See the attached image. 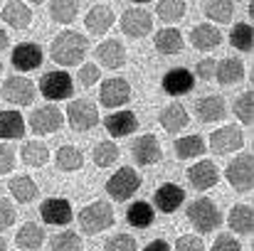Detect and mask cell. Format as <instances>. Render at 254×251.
<instances>
[{
    "label": "cell",
    "instance_id": "1",
    "mask_svg": "<svg viewBox=\"0 0 254 251\" xmlns=\"http://www.w3.org/2000/svg\"><path fill=\"white\" fill-rule=\"evenodd\" d=\"M86 50H89V42L84 35H79L74 30H64L52 42V59L60 67H74L84 59Z\"/></svg>",
    "mask_w": 254,
    "mask_h": 251
},
{
    "label": "cell",
    "instance_id": "2",
    "mask_svg": "<svg viewBox=\"0 0 254 251\" xmlns=\"http://www.w3.org/2000/svg\"><path fill=\"white\" fill-rule=\"evenodd\" d=\"M188 219L200 234H210V232H215L222 224V214H220L217 204L212 200H207V197H197L195 202H190Z\"/></svg>",
    "mask_w": 254,
    "mask_h": 251
},
{
    "label": "cell",
    "instance_id": "3",
    "mask_svg": "<svg viewBox=\"0 0 254 251\" xmlns=\"http://www.w3.org/2000/svg\"><path fill=\"white\" fill-rule=\"evenodd\" d=\"M77 219H79L82 234L94 237V234L106 232V229L114 224V209H111V204H106V202H91V204H86L84 209L79 212Z\"/></svg>",
    "mask_w": 254,
    "mask_h": 251
},
{
    "label": "cell",
    "instance_id": "4",
    "mask_svg": "<svg viewBox=\"0 0 254 251\" xmlns=\"http://www.w3.org/2000/svg\"><path fill=\"white\" fill-rule=\"evenodd\" d=\"M141 187V175L133 167H121L116 170L109 180H106V192L111 195V200L116 202H126L131 200V195Z\"/></svg>",
    "mask_w": 254,
    "mask_h": 251
},
{
    "label": "cell",
    "instance_id": "5",
    "mask_svg": "<svg viewBox=\"0 0 254 251\" xmlns=\"http://www.w3.org/2000/svg\"><path fill=\"white\" fill-rule=\"evenodd\" d=\"M40 94L47 99V101H64L72 96L74 86H72V77L62 69H55V72H47L42 74L40 79Z\"/></svg>",
    "mask_w": 254,
    "mask_h": 251
},
{
    "label": "cell",
    "instance_id": "6",
    "mask_svg": "<svg viewBox=\"0 0 254 251\" xmlns=\"http://www.w3.org/2000/svg\"><path fill=\"white\" fill-rule=\"evenodd\" d=\"M27 123H30L35 136H52V133H57L62 128L64 116H62V111L57 106H40V108H35L30 113Z\"/></svg>",
    "mask_w": 254,
    "mask_h": 251
},
{
    "label": "cell",
    "instance_id": "7",
    "mask_svg": "<svg viewBox=\"0 0 254 251\" xmlns=\"http://www.w3.org/2000/svg\"><path fill=\"white\" fill-rule=\"evenodd\" d=\"M252 163H254L252 153H240V155L227 165V172H225V175H227V182H230L237 192L252 190V182H254Z\"/></svg>",
    "mask_w": 254,
    "mask_h": 251
},
{
    "label": "cell",
    "instance_id": "8",
    "mask_svg": "<svg viewBox=\"0 0 254 251\" xmlns=\"http://www.w3.org/2000/svg\"><path fill=\"white\" fill-rule=\"evenodd\" d=\"M67 118L74 131H91L99 123V108L89 99H74L67 108Z\"/></svg>",
    "mask_w": 254,
    "mask_h": 251
},
{
    "label": "cell",
    "instance_id": "9",
    "mask_svg": "<svg viewBox=\"0 0 254 251\" xmlns=\"http://www.w3.org/2000/svg\"><path fill=\"white\" fill-rule=\"evenodd\" d=\"M37 96V89L35 84L25 77H10L2 84V99L7 103H15V106H30Z\"/></svg>",
    "mask_w": 254,
    "mask_h": 251
},
{
    "label": "cell",
    "instance_id": "10",
    "mask_svg": "<svg viewBox=\"0 0 254 251\" xmlns=\"http://www.w3.org/2000/svg\"><path fill=\"white\" fill-rule=\"evenodd\" d=\"M245 146V136L237 126H225V128H217L212 136H210V151L215 155H230L235 151H240Z\"/></svg>",
    "mask_w": 254,
    "mask_h": 251
},
{
    "label": "cell",
    "instance_id": "11",
    "mask_svg": "<svg viewBox=\"0 0 254 251\" xmlns=\"http://www.w3.org/2000/svg\"><path fill=\"white\" fill-rule=\"evenodd\" d=\"M151 27H153V17L143 7H131V10H126L121 15V32L133 37V40L146 37L151 32Z\"/></svg>",
    "mask_w": 254,
    "mask_h": 251
},
{
    "label": "cell",
    "instance_id": "12",
    "mask_svg": "<svg viewBox=\"0 0 254 251\" xmlns=\"http://www.w3.org/2000/svg\"><path fill=\"white\" fill-rule=\"evenodd\" d=\"M40 217L45 224L52 227H64L72 222V204L64 197H50L40 204Z\"/></svg>",
    "mask_w": 254,
    "mask_h": 251
},
{
    "label": "cell",
    "instance_id": "13",
    "mask_svg": "<svg viewBox=\"0 0 254 251\" xmlns=\"http://www.w3.org/2000/svg\"><path fill=\"white\" fill-rule=\"evenodd\" d=\"M42 59H45V54L37 42H20L12 50V67L17 72H32L42 64Z\"/></svg>",
    "mask_w": 254,
    "mask_h": 251
},
{
    "label": "cell",
    "instance_id": "14",
    "mask_svg": "<svg viewBox=\"0 0 254 251\" xmlns=\"http://www.w3.org/2000/svg\"><path fill=\"white\" fill-rule=\"evenodd\" d=\"M131 99V86L126 79L121 77H114V79H106L101 84V91H99V101L109 108H116V106H124L126 101Z\"/></svg>",
    "mask_w": 254,
    "mask_h": 251
},
{
    "label": "cell",
    "instance_id": "15",
    "mask_svg": "<svg viewBox=\"0 0 254 251\" xmlns=\"http://www.w3.org/2000/svg\"><path fill=\"white\" fill-rule=\"evenodd\" d=\"M188 180H190V185H192L197 192H205V190H210V187L217 185L220 170H217V165H215L212 160H200L197 165L188 167Z\"/></svg>",
    "mask_w": 254,
    "mask_h": 251
},
{
    "label": "cell",
    "instance_id": "16",
    "mask_svg": "<svg viewBox=\"0 0 254 251\" xmlns=\"http://www.w3.org/2000/svg\"><path fill=\"white\" fill-rule=\"evenodd\" d=\"M104 128L109 131V136L124 138V136H131L138 128V118H136L133 111H114L104 118Z\"/></svg>",
    "mask_w": 254,
    "mask_h": 251
},
{
    "label": "cell",
    "instance_id": "17",
    "mask_svg": "<svg viewBox=\"0 0 254 251\" xmlns=\"http://www.w3.org/2000/svg\"><path fill=\"white\" fill-rule=\"evenodd\" d=\"M161 155H163L161 153V143H158V138L153 133H146V136L136 138V143H133V160L138 165H156L161 160Z\"/></svg>",
    "mask_w": 254,
    "mask_h": 251
},
{
    "label": "cell",
    "instance_id": "18",
    "mask_svg": "<svg viewBox=\"0 0 254 251\" xmlns=\"http://www.w3.org/2000/svg\"><path fill=\"white\" fill-rule=\"evenodd\" d=\"M183 202H185V190L178 187V185H173V182L161 185V187L156 190V195H153V204H156L163 214H173Z\"/></svg>",
    "mask_w": 254,
    "mask_h": 251
},
{
    "label": "cell",
    "instance_id": "19",
    "mask_svg": "<svg viewBox=\"0 0 254 251\" xmlns=\"http://www.w3.org/2000/svg\"><path fill=\"white\" fill-rule=\"evenodd\" d=\"M195 113H197V118L200 121H205V123H217V121H222L225 116H227V106H225V99L222 96H202V99H197V103H195Z\"/></svg>",
    "mask_w": 254,
    "mask_h": 251
},
{
    "label": "cell",
    "instance_id": "20",
    "mask_svg": "<svg viewBox=\"0 0 254 251\" xmlns=\"http://www.w3.org/2000/svg\"><path fill=\"white\" fill-rule=\"evenodd\" d=\"M114 10L106 7V5H94L84 17V27L94 35V37H101L109 32V27L114 25Z\"/></svg>",
    "mask_w": 254,
    "mask_h": 251
},
{
    "label": "cell",
    "instance_id": "21",
    "mask_svg": "<svg viewBox=\"0 0 254 251\" xmlns=\"http://www.w3.org/2000/svg\"><path fill=\"white\" fill-rule=\"evenodd\" d=\"M192 89H195V77L190 74V69L178 67L163 77V91L170 96H183V94H190Z\"/></svg>",
    "mask_w": 254,
    "mask_h": 251
},
{
    "label": "cell",
    "instance_id": "22",
    "mask_svg": "<svg viewBox=\"0 0 254 251\" xmlns=\"http://www.w3.org/2000/svg\"><path fill=\"white\" fill-rule=\"evenodd\" d=\"M96 59L109 69H121L126 64V50L119 40H104L96 47Z\"/></svg>",
    "mask_w": 254,
    "mask_h": 251
},
{
    "label": "cell",
    "instance_id": "23",
    "mask_svg": "<svg viewBox=\"0 0 254 251\" xmlns=\"http://www.w3.org/2000/svg\"><path fill=\"white\" fill-rule=\"evenodd\" d=\"M2 20L15 30H25L32 22V7H27V2L22 0H10L2 7Z\"/></svg>",
    "mask_w": 254,
    "mask_h": 251
},
{
    "label": "cell",
    "instance_id": "24",
    "mask_svg": "<svg viewBox=\"0 0 254 251\" xmlns=\"http://www.w3.org/2000/svg\"><path fill=\"white\" fill-rule=\"evenodd\" d=\"M25 118L20 111H0V141H15L25 136Z\"/></svg>",
    "mask_w": 254,
    "mask_h": 251
},
{
    "label": "cell",
    "instance_id": "25",
    "mask_svg": "<svg viewBox=\"0 0 254 251\" xmlns=\"http://www.w3.org/2000/svg\"><path fill=\"white\" fill-rule=\"evenodd\" d=\"M190 42H192L195 50L210 52V50L220 47L222 35H220V30L212 27V25H197V27H192V32H190Z\"/></svg>",
    "mask_w": 254,
    "mask_h": 251
},
{
    "label": "cell",
    "instance_id": "26",
    "mask_svg": "<svg viewBox=\"0 0 254 251\" xmlns=\"http://www.w3.org/2000/svg\"><path fill=\"white\" fill-rule=\"evenodd\" d=\"M7 190H10V195H12L17 202H22V204L37 200V195H40V187H37V182H35L30 175H15V177L7 182Z\"/></svg>",
    "mask_w": 254,
    "mask_h": 251
},
{
    "label": "cell",
    "instance_id": "27",
    "mask_svg": "<svg viewBox=\"0 0 254 251\" xmlns=\"http://www.w3.org/2000/svg\"><path fill=\"white\" fill-rule=\"evenodd\" d=\"M215 77H217V82L222 84V86H230V84L242 82V77H245V64H242V59H237V57H227V59L217 62V67H215Z\"/></svg>",
    "mask_w": 254,
    "mask_h": 251
},
{
    "label": "cell",
    "instance_id": "28",
    "mask_svg": "<svg viewBox=\"0 0 254 251\" xmlns=\"http://www.w3.org/2000/svg\"><path fill=\"white\" fill-rule=\"evenodd\" d=\"M42 242H45V232L40 224H32V222L22 224L15 234V244L25 251H37L42 247Z\"/></svg>",
    "mask_w": 254,
    "mask_h": 251
},
{
    "label": "cell",
    "instance_id": "29",
    "mask_svg": "<svg viewBox=\"0 0 254 251\" xmlns=\"http://www.w3.org/2000/svg\"><path fill=\"white\" fill-rule=\"evenodd\" d=\"M230 229L235 234H252L254 229V214H252V204H235L230 209Z\"/></svg>",
    "mask_w": 254,
    "mask_h": 251
},
{
    "label": "cell",
    "instance_id": "30",
    "mask_svg": "<svg viewBox=\"0 0 254 251\" xmlns=\"http://www.w3.org/2000/svg\"><path fill=\"white\" fill-rule=\"evenodd\" d=\"M158 121H161V126L168 133H178V131H183L188 126V111L183 108V103H170V106H166L161 111Z\"/></svg>",
    "mask_w": 254,
    "mask_h": 251
},
{
    "label": "cell",
    "instance_id": "31",
    "mask_svg": "<svg viewBox=\"0 0 254 251\" xmlns=\"http://www.w3.org/2000/svg\"><path fill=\"white\" fill-rule=\"evenodd\" d=\"M126 219H128V224H131V227H136V229H146V227H151V224H153L156 212H153V207H151L146 200H138V202H133V204L128 207Z\"/></svg>",
    "mask_w": 254,
    "mask_h": 251
},
{
    "label": "cell",
    "instance_id": "32",
    "mask_svg": "<svg viewBox=\"0 0 254 251\" xmlns=\"http://www.w3.org/2000/svg\"><path fill=\"white\" fill-rule=\"evenodd\" d=\"M55 163H57V167L62 172H77V170H82V165H84V155L74 146H62L55 153Z\"/></svg>",
    "mask_w": 254,
    "mask_h": 251
},
{
    "label": "cell",
    "instance_id": "33",
    "mask_svg": "<svg viewBox=\"0 0 254 251\" xmlns=\"http://www.w3.org/2000/svg\"><path fill=\"white\" fill-rule=\"evenodd\" d=\"M20 155H22V163L25 165L42 167V165H47V160H50V148L45 143H40V141H27L22 146Z\"/></svg>",
    "mask_w": 254,
    "mask_h": 251
},
{
    "label": "cell",
    "instance_id": "34",
    "mask_svg": "<svg viewBox=\"0 0 254 251\" xmlns=\"http://www.w3.org/2000/svg\"><path fill=\"white\" fill-rule=\"evenodd\" d=\"M156 50L161 54H180L183 52V35L175 27H166L156 32Z\"/></svg>",
    "mask_w": 254,
    "mask_h": 251
},
{
    "label": "cell",
    "instance_id": "35",
    "mask_svg": "<svg viewBox=\"0 0 254 251\" xmlns=\"http://www.w3.org/2000/svg\"><path fill=\"white\" fill-rule=\"evenodd\" d=\"M77 12H79V0H52L50 2V17L60 25L74 22Z\"/></svg>",
    "mask_w": 254,
    "mask_h": 251
},
{
    "label": "cell",
    "instance_id": "36",
    "mask_svg": "<svg viewBox=\"0 0 254 251\" xmlns=\"http://www.w3.org/2000/svg\"><path fill=\"white\" fill-rule=\"evenodd\" d=\"M205 141L200 136H185V138H178L175 141V155L180 160H190V158H197L205 153Z\"/></svg>",
    "mask_w": 254,
    "mask_h": 251
},
{
    "label": "cell",
    "instance_id": "37",
    "mask_svg": "<svg viewBox=\"0 0 254 251\" xmlns=\"http://www.w3.org/2000/svg\"><path fill=\"white\" fill-rule=\"evenodd\" d=\"M202 12L212 20V22H230L232 15H235V5L232 0H205L202 5Z\"/></svg>",
    "mask_w": 254,
    "mask_h": 251
},
{
    "label": "cell",
    "instance_id": "38",
    "mask_svg": "<svg viewBox=\"0 0 254 251\" xmlns=\"http://www.w3.org/2000/svg\"><path fill=\"white\" fill-rule=\"evenodd\" d=\"M119 155H121V151H119V146L114 141H101L91 151V158H94L96 167H111L119 160Z\"/></svg>",
    "mask_w": 254,
    "mask_h": 251
},
{
    "label": "cell",
    "instance_id": "39",
    "mask_svg": "<svg viewBox=\"0 0 254 251\" xmlns=\"http://www.w3.org/2000/svg\"><path fill=\"white\" fill-rule=\"evenodd\" d=\"M156 12H158V17L163 20V22H178V20H183V15H185V0H158V5H156Z\"/></svg>",
    "mask_w": 254,
    "mask_h": 251
},
{
    "label": "cell",
    "instance_id": "40",
    "mask_svg": "<svg viewBox=\"0 0 254 251\" xmlns=\"http://www.w3.org/2000/svg\"><path fill=\"white\" fill-rule=\"evenodd\" d=\"M230 42L232 47H237L240 52H252V45H254V37H252V25L247 22H237L230 32Z\"/></svg>",
    "mask_w": 254,
    "mask_h": 251
},
{
    "label": "cell",
    "instance_id": "41",
    "mask_svg": "<svg viewBox=\"0 0 254 251\" xmlns=\"http://www.w3.org/2000/svg\"><path fill=\"white\" fill-rule=\"evenodd\" d=\"M252 106H254V94L252 91H245L242 96H237V101H235V116L245 123V126H252V121H254V111H252Z\"/></svg>",
    "mask_w": 254,
    "mask_h": 251
},
{
    "label": "cell",
    "instance_id": "42",
    "mask_svg": "<svg viewBox=\"0 0 254 251\" xmlns=\"http://www.w3.org/2000/svg\"><path fill=\"white\" fill-rule=\"evenodd\" d=\"M82 249V237L77 232H60L52 237V251H79Z\"/></svg>",
    "mask_w": 254,
    "mask_h": 251
},
{
    "label": "cell",
    "instance_id": "43",
    "mask_svg": "<svg viewBox=\"0 0 254 251\" xmlns=\"http://www.w3.org/2000/svg\"><path fill=\"white\" fill-rule=\"evenodd\" d=\"M104 249L106 251H138V244L128 234H114L111 239L104 242Z\"/></svg>",
    "mask_w": 254,
    "mask_h": 251
},
{
    "label": "cell",
    "instance_id": "44",
    "mask_svg": "<svg viewBox=\"0 0 254 251\" xmlns=\"http://www.w3.org/2000/svg\"><path fill=\"white\" fill-rule=\"evenodd\" d=\"M175 251H205V242L195 234H183L175 242Z\"/></svg>",
    "mask_w": 254,
    "mask_h": 251
},
{
    "label": "cell",
    "instance_id": "45",
    "mask_svg": "<svg viewBox=\"0 0 254 251\" xmlns=\"http://www.w3.org/2000/svg\"><path fill=\"white\" fill-rule=\"evenodd\" d=\"M99 77H101V67H96V64H84L79 69V74H77V79H79L82 86H94L99 82Z\"/></svg>",
    "mask_w": 254,
    "mask_h": 251
},
{
    "label": "cell",
    "instance_id": "46",
    "mask_svg": "<svg viewBox=\"0 0 254 251\" xmlns=\"http://www.w3.org/2000/svg\"><path fill=\"white\" fill-rule=\"evenodd\" d=\"M15 207H12V202H7V200H0V232H5L7 227H12L15 224Z\"/></svg>",
    "mask_w": 254,
    "mask_h": 251
},
{
    "label": "cell",
    "instance_id": "47",
    "mask_svg": "<svg viewBox=\"0 0 254 251\" xmlns=\"http://www.w3.org/2000/svg\"><path fill=\"white\" fill-rule=\"evenodd\" d=\"M210 251H242V247H240V242H237L235 237H230V234H220V237L215 239V244H212V249Z\"/></svg>",
    "mask_w": 254,
    "mask_h": 251
},
{
    "label": "cell",
    "instance_id": "48",
    "mask_svg": "<svg viewBox=\"0 0 254 251\" xmlns=\"http://www.w3.org/2000/svg\"><path fill=\"white\" fill-rule=\"evenodd\" d=\"M15 165V153L10 146H0V175H7Z\"/></svg>",
    "mask_w": 254,
    "mask_h": 251
},
{
    "label": "cell",
    "instance_id": "49",
    "mask_svg": "<svg viewBox=\"0 0 254 251\" xmlns=\"http://www.w3.org/2000/svg\"><path fill=\"white\" fill-rule=\"evenodd\" d=\"M215 67H217L215 59H200V62H197V77L205 79V82H210V79L215 77Z\"/></svg>",
    "mask_w": 254,
    "mask_h": 251
},
{
    "label": "cell",
    "instance_id": "50",
    "mask_svg": "<svg viewBox=\"0 0 254 251\" xmlns=\"http://www.w3.org/2000/svg\"><path fill=\"white\" fill-rule=\"evenodd\" d=\"M143 251H170V244L168 242H163V239H156V242H151Z\"/></svg>",
    "mask_w": 254,
    "mask_h": 251
},
{
    "label": "cell",
    "instance_id": "51",
    "mask_svg": "<svg viewBox=\"0 0 254 251\" xmlns=\"http://www.w3.org/2000/svg\"><path fill=\"white\" fill-rule=\"evenodd\" d=\"M5 47H7V32H5V30H0V52H2Z\"/></svg>",
    "mask_w": 254,
    "mask_h": 251
},
{
    "label": "cell",
    "instance_id": "52",
    "mask_svg": "<svg viewBox=\"0 0 254 251\" xmlns=\"http://www.w3.org/2000/svg\"><path fill=\"white\" fill-rule=\"evenodd\" d=\"M5 249H7V242H5V239L0 237V251H5Z\"/></svg>",
    "mask_w": 254,
    "mask_h": 251
},
{
    "label": "cell",
    "instance_id": "53",
    "mask_svg": "<svg viewBox=\"0 0 254 251\" xmlns=\"http://www.w3.org/2000/svg\"><path fill=\"white\" fill-rule=\"evenodd\" d=\"M27 2H32V5H37V2H42V0H27Z\"/></svg>",
    "mask_w": 254,
    "mask_h": 251
},
{
    "label": "cell",
    "instance_id": "54",
    "mask_svg": "<svg viewBox=\"0 0 254 251\" xmlns=\"http://www.w3.org/2000/svg\"><path fill=\"white\" fill-rule=\"evenodd\" d=\"M133 2H148V0H133Z\"/></svg>",
    "mask_w": 254,
    "mask_h": 251
},
{
    "label": "cell",
    "instance_id": "55",
    "mask_svg": "<svg viewBox=\"0 0 254 251\" xmlns=\"http://www.w3.org/2000/svg\"><path fill=\"white\" fill-rule=\"evenodd\" d=\"M0 74H2V64H0Z\"/></svg>",
    "mask_w": 254,
    "mask_h": 251
},
{
    "label": "cell",
    "instance_id": "56",
    "mask_svg": "<svg viewBox=\"0 0 254 251\" xmlns=\"http://www.w3.org/2000/svg\"><path fill=\"white\" fill-rule=\"evenodd\" d=\"M91 251H94V249H91Z\"/></svg>",
    "mask_w": 254,
    "mask_h": 251
}]
</instances>
